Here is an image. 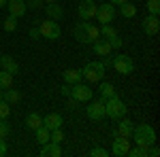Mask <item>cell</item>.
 Segmentation results:
<instances>
[{"instance_id":"18","label":"cell","mask_w":160,"mask_h":157,"mask_svg":"<svg viewBox=\"0 0 160 157\" xmlns=\"http://www.w3.org/2000/svg\"><path fill=\"white\" fill-rule=\"evenodd\" d=\"M45 13H47V17H49V19L56 21V19H60L62 15H64V9H62L58 2H49V4L45 7Z\"/></svg>"},{"instance_id":"37","label":"cell","mask_w":160,"mask_h":157,"mask_svg":"<svg viewBox=\"0 0 160 157\" xmlns=\"http://www.w3.org/2000/svg\"><path fill=\"white\" fill-rule=\"evenodd\" d=\"M30 38H32V40H38V38H41V30H38V25H37V28H30Z\"/></svg>"},{"instance_id":"21","label":"cell","mask_w":160,"mask_h":157,"mask_svg":"<svg viewBox=\"0 0 160 157\" xmlns=\"http://www.w3.org/2000/svg\"><path fill=\"white\" fill-rule=\"evenodd\" d=\"M41 125H43V117H41L38 113H30V115L26 117V127H28V130L34 132V130H38Z\"/></svg>"},{"instance_id":"44","label":"cell","mask_w":160,"mask_h":157,"mask_svg":"<svg viewBox=\"0 0 160 157\" xmlns=\"http://www.w3.org/2000/svg\"><path fill=\"white\" fill-rule=\"evenodd\" d=\"M43 2H45V4H49V2H56V0H43Z\"/></svg>"},{"instance_id":"19","label":"cell","mask_w":160,"mask_h":157,"mask_svg":"<svg viewBox=\"0 0 160 157\" xmlns=\"http://www.w3.org/2000/svg\"><path fill=\"white\" fill-rule=\"evenodd\" d=\"M62 79L66 81V83H79L81 79H83V74H81V70H77V68H68V70H64L62 72Z\"/></svg>"},{"instance_id":"24","label":"cell","mask_w":160,"mask_h":157,"mask_svg":"<svg viewBox=\"0 0 160 157\" xmlns=\"http://www.w3.org/2000/svg\"><path fill=\"white\" fill-rule=\"evenodd\" d=\"M13 79H15V74L7 72V70H0V89H9V87H13Z\"/></svg>"},{"instance_id":"32","label":"cell","mask_w":160,"mask_h":157,"mask_svg":"<svg viewBox=\"0 0 160 157\" xmlns=\"http://www.w3.org/2000/svg\"><path fill=\"white\" fill-rule=\"evenodd\" d=\"M148 11H149V15H158L160 13V0H148Z\"/></svg>"},{"instance_id":"15","label":"cell","mask_w":160,"mask_h":157,"mask_svg":"<svg viewBox=\"0 0 160 157\" xmlns=\"http://www.w3.org/2000/svg\"><path fill=\"white\" fill-rule=\"evenodd\" d=\"M62 123H64V121H62V115H58V113H49V115L43 119V125H45L49 132H51V130L62 127Z\"/></svg>"},{"instance_id":"29","label":"cell","mask_w":160,"mask_h":157,"mask_svg":"<svg viewBox=\"0 0 160 157\" xmlns=\"http://www.w3.org/2000/svg\"><path fill=\"white\" fill-rule=\"evenodd\" d=\"M2 28H4L7 32H13V30L17 28V17H11V15H9V17L4 19V24H2Z\"/></svg>"},{"instance_id":"13","label":"cell","mask_w":160,"mask_h":157,"mask_svg":"<svg viewBox=\"0 0 160 157\" xmlns=\"http://www.w3.org/2000/svg\"><path fill=\"white\" fill-rule=\"evenodd\" d=\"M60 157L62 155V146L60 142H45V145H41V157Z\"/></svg>"},{"instance_id":"31","label":"cell","mask_w":160,"mask_h":157,"mask_svg":"<svg viewBox=\"0 0 160 157\" xmlns=\"http://www.w3.org/2000/svg\"><path fill=\"white\" fill-rule=\"evenodd\" d=\"M49 140H51V142H62V140H64V132H62V127H58V130H51Z\"/></svg>"},{"instance_id":"2","label":"cell","mask_w":160,"mask_h":157,"mask_svg":"<svg viewBox=\"0 0 160 157\" xmlns=\"http://www.w3.org/2000/svg\"><path fill=\"white\" fill-rule=\"evenodd\" d=\"M81 74L88 83H100L102 76H105V66H102V62H88Z\"/></svg>"},{"instance_id":"5","label":"cell","mask_w":160,"mask_h":157,"mask_svg":"<svg viewBox=\"0 0 160 157\" xmlns=\"http://www.w3.org/2000/svg\"><path fill=\"white\" fill-rule=\"evenodd\" d=\"M111 68H115L120 74H130L135 70V62L130 60V55H126V53H120V55H115L113 58V64H111Z\"/></svg>"},{"instance_id":"41","label":"cell","mask_w":160,"mask_h":157,"mask_svg":"<svg viewBox=\"0 0 160 157\" xmlns=\"http://www.w3.org/2000/svg\"><path fill=\"white\" fill-rule=\"evenodd\" d=\"M111 64H113V60H111L109 55H107V60L102 62V66H105V68H111Z\"/></svg>"},{"instance_id":"22","label":"cell","mask_w":160,"mask_h":157,"mask_svg":"<svg viewBox=\"0 0 160 157\" xmlns=\"http://www.w3.org/2000/svg\"><path fill=\"white\" fill-rule=\"evenodd\" d=\"M118 7H120V15L126 17V19H130V17L137 15V7L132 2H122V4H118Z\"/></svg>"},{"instance_id":"1","label":"cell","mask_w":160,"mask_h":157,"mask_svg":"<svg viewBox=\"0 0 160 157\" xmlns=\"http://www.w3.org/2000/svg\"><path fill=\"white\" fill-rule=\"evenodd\" d=\"M132 140H135L137 146H141V149H149V145L156 142V132H154V127L148 125V123H143V125H135V127H132Z\"/></svg>"},{"instance_id":"35","label":"cell","mask_w":160,"mask_h":157,"mask_svg":"<svg viewBox=\"0 0 160 157\" xmlns=\"http://www.w3.org/2000/svg\"><path fill=\"white\" fill-rule=\"evenodd\" d=\"M24 2H26V7H28V9H32V11H37V9H41V7L45 4L43 0H24Z\"/></svg>"},{"instance_id":"28","label":"cell","mask_w":160,"mask_h":157,"mask_svg":"<svg viewBox=\"0 0 160 157\" xmlns=\"http://www.w3.org/2000/svg\"><path fill=\"white\" fill-rule=\"evenodd\" d=\"M100 36H105V38L115 36V28H111V24H102L100 25Z\"/></svg>"},{"instance_id":"6","label":"cell","mask_w":160,"mask_h":157,"mask_svg":"<svg viewBox=\"0 0 160 157\" xmlns=\"http://www.w3.org/2000/svg\"><path fill=\"white\" fill-rule=\"evenodd\" d=\"M92 96H94V91L90 89V85H83L81 81L73 83V87H71V98H75L77 102H90Z\"/></svg>"},{"instance_id":"26","label":"cell","mask_w":160,"mask_h":157,"mask_svg":"<svg viewBox=\"0 0 160 157\" xmlns=\"http://www.w3.org/2000/svg\"><path fill=\"white\" fill-rule=\"evenodd\" d=\"M49 130L45 127V125H41L38 130H34V136H37V142L38 145H45V142H49Z\"/></svg>"},{"instance_id":"8","label":"cell","mask_w":160,"mask_h":157,"mask_svg":"<svg viewBox=\"0 0 160 157\" xmlns=\"http://www.w3.org/2000/svg\"><path fill=\"white\" fill-rule=\"evenodd\" d=\"M94 17L98 19V24H111L113 17H115V7H113L111 2L98 4V9H96V15H94Z\"/></svg>"},{"instance_id":"39","label":"cell","mask_w":160,"mask_h":157,"mask_svg":"<svg viewBox=\"0 0 160 157\" xmlns=\"http://www.w3.org/2000/svg\"><path fill=\"white\" fill-rule=\"evenodd\" d=\"M77 104H79V102H77L75 98H71V96H68V109H71V110H75V109H77Z\"/></svg>"},{"instance_id":"42","label":"cell","mask_w":160,"mask_h":157,"mask_svg":"<svg viewBox=\"0 0 160 157\" xmlns=\"http://www.w3.org/2000/svg\"><path fill=\"white\" fill-rule=\"evenodd\" d=\"M113 7H118V4H122V2H128V0H109Z\"/></svg>"},{"instance_id":"14","label":"cell","mask_w":160,"mask_h":157,"mask_svg":"<svg viewBox=\"0 0 160 157\" xmlns=\"http://www.w3.org/2000/svg\"><path fill=\"white\" fill-rule=\"evenodd\" d=\"M92 51H94L98 58H107L113 49H111V45L107 43V40H100V38H98V40H94V43H92Z\"/></svg>"},{"instance_id":"4","label":"cell","mask_w":160,"mask_h":157,"mask_svg":"<svg viewBox=\"0 0 160 157\" xmlns=\"http://www.w3.org/2000/svg\"><path fill=\"white\" fill-rule=\"evenodd\" d=\"M38 30H41V36H43V38H47V40H58V38L62 36L60 25L56 24L53 19L41 21V24H38Z\"/></svg>"},{"instance_id":"23","label":"cell","mask_w":160,"mask_h":157,"mask_svg":"<svg viewBox=\"0 0 160 157\" xmlns=\"http://www.w3.org/2000/svg\"><path fill=\"white\" fill-rule=\"evenodd\" d=\"M75 38L79 40V43H83V45H90V40H88V34H86V24H77L75 25Z\"/></svg>"},{"instance_id":"27","label":"cell","mask_w":160,"mask_h":157,"mask_svg":"<svg viewBox=\"0 0 160 157\" xmlns=\"http://www.w3.org/2000/svg\"><path fill=\"white\" fill-rule=\"evenodd\" d=\"M86 34H88L90 45H92L94 40H98V38H100V28H96V25H92V24H86Z\"/></svg>"},{"instance_id":"9","label":"cell","mask_w":160,"mask_h":157,"mask_svg":"<svg viewBox=\"0 0 160 157\" xmlns=\"http://www.w3.org/2000/svg\"><path fill=\"white\" fill-rule=\"evenodd\" d=\"M128 149H130V138L126 136H113V155L118 157H126L128 155Z\"/></svg>"},{"instance_id":"7","label":"cell","mask_w":160,"mask_h":157,"mask_svg":"<svg viewBox=\"0 0 160 157\" xmlns=\"http://www.w3.org/2000/svg\"><path fill=\"white\" fill-rule=\"evenodd\" d=\"M105 102H107V98L102 96L98 98L96 102H92V104H88V109H86V115L90 117L92 121H100L102 117H107L105 115Z\"/></svg>"},{"instance_id":"36","label":"cell","mask_w":160,"mask_h":157,"mask_svg":"<svg viewBox=\"0 0 160 157\" xmlns=\"http://www.w3.org/2000/svg\"><path fill=\"white\" fill-rule=\"evenodd\" d=\"M107 43L111 45V49H120V47H122V38L118 36V34H115V36H111V38H107Z\"/></svg>"},{"instance_id":"38","label":"cell","mask_w":160,"mask_h":157,"mask_svg":"<svg viewBox=\"0 0 160 157\" xmlns=\"http://www.w3.org/2000/svg\"><path fill=\"white\" fill-rule=\"evenodd\" d=\"M7 153H9V146L4 142V138H0V157H4Z\"/></svg>"},{"instance_id":"34","label":"cell","mask_w":160,"mask_h":157,"mask_svg":"<svg viewBox=\"0 0 160 157\" xmlns=\"http://www.w3.org/2000/svg\"><path fill=\"white\" fill-rule=\"evenodd\" d=\"M90 155L92 157H109V151H105L102 146H94V149L90 151Z\"/></svg>"},{"instance_id":"43","label":"cell","mask_w":160,"mask_h":157,"mask_svg":"<svg viewBox=\"0 0 160 157\" xmlns=\"http://www.w3.org/2000/svg\"><path fill=\"white\" fill-rule=\"evenodd\" d=\"M4 4H7V0H0V9H2V7H4Z\"/></svg>"},{"instance_id":"12","label":"cell","mask_w":160,"mask_h":157,"mask_svg":"<svg viewBox=\"0 0 160 157\" xmlns=\"http://www.w3.org/2000/svg\"><path fill=\"white\" fill-rule=\"evenodd\" d=\"M158 30H160L158 15H148V17L143 19V32H145L148 36H154V34H158Z\"/></svg>"},{"instance_id":"30","label":"cell","mask_w":160,"mask_h":157,"mask_svg":"<svg viewBox=\"0 0 160 157\" xmlns=\"http://www.w3.org/2000/svg\"><path fill=\"white\" fill-rule=\"evenodd\" d=\"M9 115H11V104L4 102V100H0V119H7Z\"/></svg>"},{"instance_id":"33","label":"cell","mask_w":160,"mask_h":157,"mask_svg":"<svg viewBox=\"0 0 160 157\" xmlns=\"http://www.w3.org/2000/svg\"><path fill=\"white\" fill-rule=\"evenodd\" d=\"M9 134H11V125L4 119H0V138H7Z\"/></svg>"},{"instance_id":"11","label":"cell","mask_w":160,"mask_h":157,"mask_svg":"<svg viewBox=\"0 0 160 157\" xmlns=\"http://www.w3.org/2000/svg\"><path fill=\"white\" fill-rule=\"evenodd\" d=\"M4 9L9 11L11 17H22V15H26V11H28V7H26L24 0H7Z\"/></svg>"},{"instance_id":"40","label":"cell","mask_w":160,"mask_h":157,"mask_svg":"<svg viewBox=\"0 0 160 157\" xmlns=\"http://www.w3.org/2000/svg\"><path fill=\"white\" fill-rule=\"evenodd\" d=\"M62 96H71V87H68V85H62Z\"/></svg>"},{"instance_id":"16","label":"cell","mask_w":160,"mask_h":157,"mask_svg":"<svg viewBox=\"0 0 160 157\" xmlns=\"http://www.w3.org/2000/svg\"><path fill=\"white\" fill-rule=\"evenodd\" d=\"M0 66H2V70H7L11 74L19 72V66H17V62L13 60L11 55H0Z\"/></svg>"},{"instance_id":"3","label":"cell","mask_w":160,"mask_h":157,"mask_svg":"<svg viewBox=\"0 0 160 157\" xmlns=\"http://www.w3.org/2000/svg\"><path fill=\"white\" fill-rule=\"evenodd\" d=\"M105 115L111 117V119H122L124 115H126V104L118 96L107 98V102H105Z\"/></svg>"},{"instance_id":"20","label":"cell","mask_w":160,"mask_h":157,"mask_svg":"<svg viewBox=\"0 0 160 157\" xmlns=\"http://www.w3.org/2000/svg\"><path fill=\"white\" fill-rule=\"evenodd\" d=\"M19 91H15L13 87L9 89H0V100H4V102H9V104H15V102H19Z\"/></svg>"},{"instance_id":"25","label":"cell","mask_w":160,"mask_h":157,"mask_svg":"<svg viewBox=\"0 0 160 157\" xmlns=\"http://www.w3.org/2000/svg\"><path fill=\"white\" fill-rule=\"evenodd\" d=\"M98 91H100V96H105V98H115L118 96L115 87L111 83H102V81H100V85H98Z\"/></svg>"},{"instance_id":"10","label":"cell","mask_w":160,"mask_h":157,"mask_svg":"<svg viewBox=\"0 0 160 157\" xmlns=\"http://www.w3.org/2000/svg\"><path fill=\"white\" fill-rule=\"evenodd\" d=\"M96 9H98V4H96L94 0H83V2L79 4V17H81L83 21H90V19L96 15Z\"/></svg>"},{"instance_id":"17","label":"cell","mask_w":160,"mask_h":157,"mask_svg":"<svg viewBox=\"0 0 160 157\" xmlns=\"http://www.w3.org/2000/svg\"><path fill=\"white\" fill-rule=\"evenodd\" d=\"M132 127H135V123L130 119H124L115 130H113V136H126V138H130V134H132Z\"/></svg>"}]
</instances>
